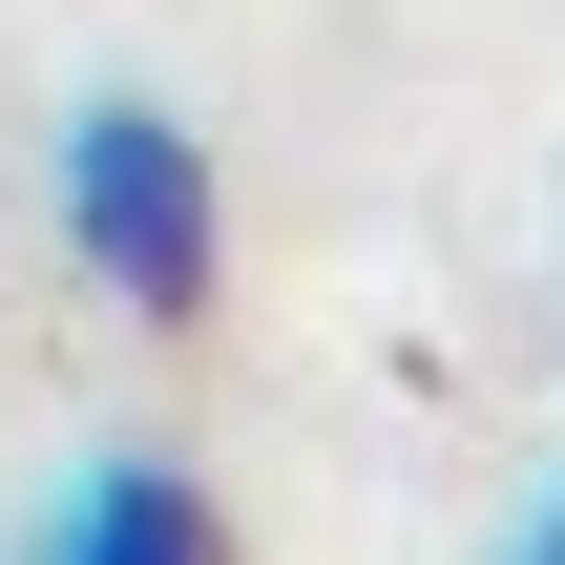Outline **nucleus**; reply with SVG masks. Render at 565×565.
<instances>
[{
  "mask_svg": "<svg viewBox=\"0 0 565 565\" xmlns=\"http://www.w3.org/2000/svg\"><path fill=\"white\" fill-rule=\"evenodd\" d=\"M42 210H63L84 294H126V315H210V273H231V189H210V147H189L147 84L63 105V147H42Z\"/></svg>",
  "mask_w": 565,
  "mask_h": 565,
  "instance_id": "1",
  "label": "nucleus"
},
{
  "mask_svg": "<svg viewBox=\"0 0 565 565\" xmlns=\"http://www.w3.org/2000/svg\"><path fill=\"white\" fill-rule=\"evenodd\" d=\"M0 565H231V524H210V482H189V461L105 440V461H63V482L21 503V545H0Z\"/></svg>",
  "mask_w": 565,
  "mask_h": 565,
  "instance_id": "2",
  "label": "nucleus"
},
{
  "mask_svg": "<svg viewBox=\"0 0 565 565\" xmlns=\"http://www.w3.org/2000/svg\"><path fill=\"white\" fill-rule=\"evenodd\" d=\"M482 565H565V482H545V503H524V524H503Z\"/></svg>",
  "mask_w": 565,
  "mask_h": 565,
  "instance_id": "3",
  "label": "nucleus"
}]
</instances>
